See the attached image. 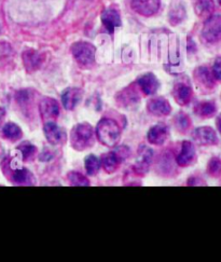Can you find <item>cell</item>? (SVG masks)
<instances>
[{"instance_id":"cell-1","label":"cell","mask_w":221,"mask_h":262,"mask_svg":"<svg viewBox=\"0 0 221 262\" xmlns=\"http://www.w3.org/2000/svg\"><path fill=\"white\" fill-rule=\"evenodd\" d=\"M96 135L99 142L107 147H114L119 143L120 129L114 120L104 119L96 127Z\"/></svg>"},{"instance_id":"cell-2","label":"cell","mask_w":221,"mask_h":262,"mask_svg":"<svg viewBox=\"0 0 221 262\" xmlns=\"http://www.w3.org/2000/svg\"><path fill=\"white\" fill-rule=\"evenodd\" d=\"M70 139H72L73 147L77 150H84L91 147L94 142V132L92 126L87 123L78 124L74 127Z\"/></svg>"},{"instance_id":"cell-3","label":"cell","mask_w":221,"mask_h":262,"mask_svg":"<svg viewBox=\"0 0 221 262\" xmlns=\"http://www.w3.org/2000/svg\"><path fill=\"white\" fill-rule=\"evenodd\" d=\"M72 52L77 62L84 67L91 66L95 59V48L89 42H77L73 45Z\"/></svg>"},{"instance_id":"cell-4","label":"cell","mask_w":221,"mask_h":262,"mask_svg":"<svg viewBox=\"0 0 221 262\" xmlns=\"http://www.w3.org/2000/svg\"><path fill=\"white\" fill-rule=\"evenodd\" d=\"M202 36L209 43H216L221 39V15L209 16L204 24Z\"/></svg>"},{"instance_id":"cell-5","label":"cell","mask_w":221,"mask_h":262,"mask_svg":"<svg viewBox=\"0 0 221 262\" xmlns=\"http://www.w3.org/2000/svg\"><path fill=\"white\" fill-rule=\"evenodd\" d=\"M160 0H132V6L134 11L144 16H151L158 12L160 8Z\"/></svg>"},{"instance_id":"cell-6","label":"cell","mask_w":221,"mask_h":262,"mask_svg":"<svg viewBox=\"0 0 221 262\" xmlns=\"http://www.w3.org/2000/svg\"><path fill=\"white\" fill-rule=\"evenodd\" d=\"M193 138L197 144L203 145V146L218 144L217 134L215 130L209 126H202L194 129Z\"/></svg>"},{"instance_id":"cell-7","label":"cell","mask_w":221,"mask_h":262,"mask_svg":"<svg viewBox=\"0 0 221 262\" xmlns=\"http://www.w3.org/2000/svg\"><path fill=\"white\" fill-rule=\"evenodd\" d=\"M195 149L192 143L184 142L182 145V150H180L179 155L177 156V163L180 166H188L193 164L195 161Z\"/></svg>"},{"instance_id":"cell-8","label":"cell","mask_w":221,"mask_h":262,"mask_svg":"<svg viewBox=\"0 0 221 262\" xmlns=\"http://www.w3.org/2000/svg\"><path fill=\"white\" fill-rule=\"evenodd\" d=\"M40 114L47 120H52L58 117L59 106L55 99L46 97L40 102Z\"/></svg>"},{"instance_id":"cell-9","label":"cell","mask_w":221,"mask_h":262,"mask_svg":"<svg viewBox=\"0 0 221 262\" xmlns=\"http://www.w3.org/2000/svg\"><path fill=\"white\" fill-rule=\"evenodd\" d=\"M148 110L150 114H152L154 116L163 117V116H167L170 113L172 107H170L169 103L165 98L157 97V98L149 100Z\"/></svg>"},{"instance_id":"cell-10","label":"cell","mask_w":221,"mask_h":262,"mask_svg":"<svg viewBox=\"0 0 221 262\" xmlns=\"http://www.w3.org/2000/svg\"><path fill=\"white\" fill-rule=\"evenodd\" d=\"M168 127L165 124H157L148 132V140L152 145H162L168 137Z\"/></svg>"},{"instance_id":"cell-11","label":"cell","mask_w":221,"mask_h":262,"mask_svg":"<svg viewBox=\"0 0 221 262\" xmlns=\"http://www.w3.org/2000/svg\"><path fill=\"white\" fill-rule=\"evenodd\" d=\"M45 134L48 142L51 145H59L64 142L65 133L54 122H48L45 125Z\"/></svg>"},{"instance_id":"cell-12","label":"cell","mask_w":221,"mask_h":262,"mask_svg":"<svg viewBox=\"0 0 221 262\" xmlns=\"http://www.w3.org/2000/svg\"><path fill=\"white\" fill-rule=\"evenodd\" d=\"M194 78L197 83L206 90H212L215 88V77L207 67H198L194 72Z\"/></svg>"},{"instance_id":"cell-13","label":"cell","mask_w":221,"mask_h":262,"mask_svg":"<svg viewBox=\"0 0 221 262\" xmlns=\"http://www.w3.org/2000/svg\"><path fill=\"white\" fill-rule=\"evenodd\" d=\"M102 23L109 33H114L115 29L121 26V18L120 14L115 9H107L102 14Z\"/></svg>"},{"instance_id":"cell-14","label":"cell","mask_w":221,"mask_h":262,"mask_svg":"<svg viewBox=\"0 0 221 262\" xmlns=\"http://www.w3.org/2000/svg\"><path fill=\"white\" fill-rule=\"evenodd\" d=\"M139 88L146 95H153L159 89V81L153 74H146L137 80Z\"/></svg>"},{"instance_id":"cell-15","label":"cell","mask_w":221,"mask_h":262,"mask_svg":"<svg viewBox=\"0 0 221 262\" xmlns=\"http://www.w3.org/2000/svg\"><path fill=\"white\" fill-rule=\"evenodd\" d=\"M82 97V92L79 89L70 88L67 89L62 95V102L66 109L73 110L80 102Z\"/></svg>"},{"instance_id":"cell-16","label":"cell","mask_w":221,"mask_h":262,"mask_svg":"<svg viewBox=\"0 0 221 262\" xmlns=\"http://www.w3.org/2000/svg\"><path fill=\"white\" fill-rule=\"evenodd\" d=\"M23 63L28 72H34L42 64L41 54H39L35 50H26L23 53Z\"/></svg>"},{"instance_id":"cell-17","label":"cell","mask_w":221,"mask_h":262,"mask_svg":"<svg viewBox=\"0 0 221 262\" xmlns=\"http://www.w3.org/2000/svg\"><path fill=\"white\" fill-rule=\"evenodd\" d=\"M174 97L179 105L185 106L190 103L191 97H192V89L188 84L178 83L174 89Z\"/></svg>"},{"instance_id":"cell-18","label":"cell","mask_w":221,"mask_h":262,"mask_svg":"<svg viewBox=\"0 0 221 262\" xmlns=\"http://www.w3.org/2000/svg\"><path fill=\"white\" fill-rule=\"evenodd\" d=\"M185 16L186 10L182 0H174L169 8V22L173 25H176L182 22Z\"/></svg>"},{"instance_id":"cell-19","label":"cell","mask_w":221,"mask_h":262,"mask_svg":"<svg viewBox=\"0 0 221 262\" xmlns=\"http://www.w3.org/2000/svg\"><path fill=\"white\" fill-rule=\"evenodd\" d=\"M120 157L116 152H109L105 154L102 157V161H100V165H103L104 169L107 173H114L115 170L119 167L120 164Z\"/></svg>"},{"instance_id":"cell-20","label":"cell","mask_w":221,"mask_h":262,"mask_svg":"<svg viewBox=\"0 0 221 262\" xmlns=\"http://www.w3.org/2000/svg\"><path fill=\"white\" fill-rule=\"evenodd\" d=\"M194 112L198 117L212 118L217 112V107L213 102H202L195 106Z\"/></svg>"},{"instance_id":"cell-21","label":"cell","mask_w":221,"mask_h":262,"mask_svg":"<svg viewBox=\"0 0 221 262\" xmlns=\"http://www.w3.org/2000/svg\"><path fill=\"white\" fill-rule=\"evenodd\" d=\"M12 179L16 184H25V185H31L33 184L34 177L29 173V170L26 168H16L13 170Z\"/></svg>"},{"instance_id":"cell-22","label":"cell","mask_w":221,"mask_h":262,"mask_svg":"<svg viewBox=\"0 0 221 262\" xmlns=\"http://www.w3.org/2000/svg\"><path fill=\"white\" fill-rule=\"evenodd\" d=\"M151 159H152V151L147 150L146 152H144L142 155V157H140L139 160L136 162V165H135L136 172L142 174V175L146 174L150 163H151Z\"/></svg>"},{"instance_id":"cell-23","label":"cell","mask_w":221,"mask_h":262,"mask_svg":"<svg viewBox=\"0 0 221 262\" xmlns=\"http://www.w3.org/2000/svg\"><path fill=\"white\" fill-rule=\"evenodd\" d=\"M3 134L7 139L12 140V142H16L23 135L22 129L14 123H7L3 128Z\"/></svg>"},{"instance_id":"cell-24","label":"cell","mask_w":221,"mask_h":262,"mask_svg":"<svg viewBox=\"0 0 221 262\" xmlns=\"http://www.w3.org/2000/svg\"><path fill=\"white\" fill-rule=\"evenodd\" d=\"M214 10L213 0H197L195 4V12L200 16H208Z\"/></svg>"},{"instance_id":"cell-25","label":"cell","mask_w":221,"mask_h":262,"mask_svg":"<svg viewBox=\"0 0 221 262\" xmlns=\"http://www.w3.org/2000/svg\"><path fill=\"white\" fill-rule=\"evenodd\" d=\"M85 169L89 175H95L100 168V161L97 157L91 155L85 158Z\"/></svg>"},{"instance_id":"cell-26","label":"cell","mask_w":221,"mask_h":262,"mask_svg":"<svg viewBox=\"0 0 221 262\" xmlns=\"http://www.w3.org/2000/svg\"><path fill=\"white\" fill-rule=\"evenodd\" d=\"M207 173L214 178H219L221 176V159L213 158L210 159L207 165Z\"/></svg>"},{"instance_id":"cell-27","label":"cell","mask_w":221,"mask_h":262,"mask_svg":"<svg viewBox=\"0 0 221 262\" xmlns=\"http://www.w3.org/2000/svg\"><path fill=\"white\" fill-rule=\"evenodd\" d=\"M175 125H176L177 129L180 130V132H187L189 127L191 126L190 118L184 113L178 114L175 117Z\"/></svg>"},{"instance_id":"cell-28","label":"cell","mask_w":221,"mask_h":262,"mask_svg":"<svg viewBox=\"0 0 221 262\" xmlns=\"http://www.w3.org/2000/svg\"><path fill=\"white\" fill-rule=\"evenodd\" d=\"M18 150L21 151L22 157H23V159H24L25 161L31 160L32 158H34V156H35L36 152H37V148H36L34 145L29 144V143H23V144H21V145L18 146Z\"/></svg>"},{"instance_id":"cell-29","label":"cell","mask_w":221,"mask_h":262,"mask_svg":"<svg viewBox=\"0 0 221 262\" xmlns=\"http://www.w3.org/2000/svg\"><path fill=\"white\" fill-rule=\"evenodd\" d=\"M68 179L70 181V184H72L73 186H89L90 183L89 180L80 173H77V172H72L68 174Z\"/></svg>"},{"instance_id":"cell-30","label":"cell","mask_w":221,"mask_h":262,"mask_svg":"<svg viewBox=\"0 0 221 262\" xmlns=\"http://www.w3.org/2000/svg\"><path fill=\"white\" fill-rule=\"evenodd\" d=\"M12 55V50L8 43H0V65L7 63Z\"/></svg>"},{"instance_id":"cell-31","label":"cell","mask_w":221,"mask_h":262,"mask_svg":"<svg viewBox=\"0 0 221 262\" xmlns=\"http://www.w3.org/2000/svg\"><path fill=\"white\" fill-rule=\"evenodd\" d=\"M16 100L21 106H27L32 100V93L28 90H22L16 94Z\"/></svg>"},{"instance_id":"cell-32","label":"cell","mask_w":221,"mask_h":262,"mask_svg":"<svg viewBox=\"0 0 221 262\" xmlns=\"http://www.w3.org/2000/svg\"><path fill=\"white\" fill-rule=\"evenodd\" d=\"M120 97H121L122 103H125L126 105L137 103L139 98L137 94H135L134 92H129V91H127V94H122Z\"/></svg>"},{"instance_id":"cell-33","label":"cell","mask_w":221,"mask_h":262,"mask_svg":"<svg viewBox=\"0 0 221 262\" xmlns=\"http://www.w3.org/2000/svg\"><path fill=\"white\" fill-rule=\"evenodd\" d=\"M213 75L215 79L220 80L221 81V57H218L215 60L214 67H213Z\"/></svg>"},{"instance_id":"cell-34","label":"cell","mask_w":221,"mask_h":262,"mask_svg":"<svg viewBox=\"0 0 221 262\" xmlns=\"http://www.w3.org/2000/svg\"><path fill=\"white\" fill-rule=\"evenodd\" d=\"M50 159H52V156H51V152L50 151H45L43 154H41V156H40V160L42 161H49Z\"/></svg>"},{"instance_id":"cell-35","label":"cell","mask_w":221,"mask_h":262,"mask_svg":"<svg viewBox=\"0 0 221 262\" xmlns=\"http://www.w3.org/2000/svg\"><path fill=\"white\" fill-rule=\"evenodd\" d=\"M216 124H217V127H218V130L221 134V114H219V116L217 117V121H216Z\"/></svg>"},{"instance_id":"cell-36","label":"cell","mask_w":221,"mask_h":262,"mask_svg":"<svg viewBox=\"0 0 221 262\" xmlns=\"http://www.w3.org/2000/svg\"><path fill=\"white\" fill-rule=\"evenodd\" d=\"M5 116H6V112H5V109H4V108H0V123L3 122V120H4Z\"/></svg>"},{"instance_id":"cell-37","label":"cell","mask_w":221,"mask_h":262,"mask_svg":"<svg viewBox=\"0 0 221 262\" xmlns=\"http://www.w3.org/2000/svg\"><path fill=\"white\" fill-rule=\"evenodd\" d=\"M218 2H219V4H220V5H221V0H218Z\"/></svg>"}]
</instances>
